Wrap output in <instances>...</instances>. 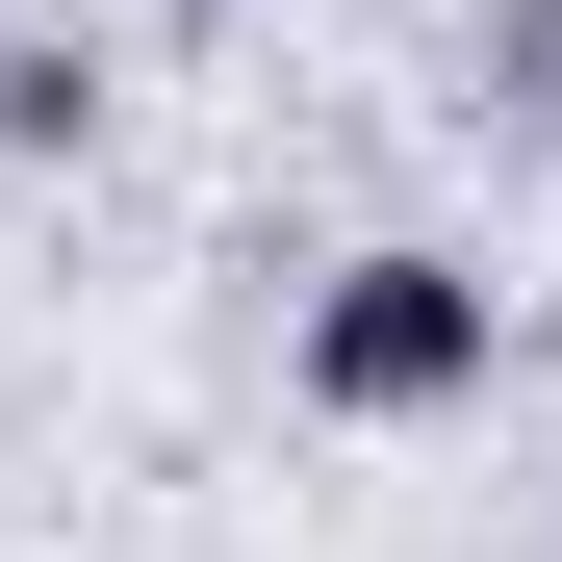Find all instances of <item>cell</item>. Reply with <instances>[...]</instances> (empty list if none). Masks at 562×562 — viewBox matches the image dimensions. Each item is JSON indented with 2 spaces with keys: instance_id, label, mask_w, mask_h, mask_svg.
<instances>
[{
  "instance_id": "6da1fadb",
  "label": "cell",
  "mask_w": 562,
  "mask_h": 562,
  "mask_svg": "<svg viewBox=\"0 0 562 562\" xmlns=\"http://www.w3.org/2000/svg\"><path fill=\"white\" fill-rule=\"evenodd\" d=\"M486 358H512L486 256H333V307H307V409L409 435V409H486Z\"/></svg>"
}]
</instances>
